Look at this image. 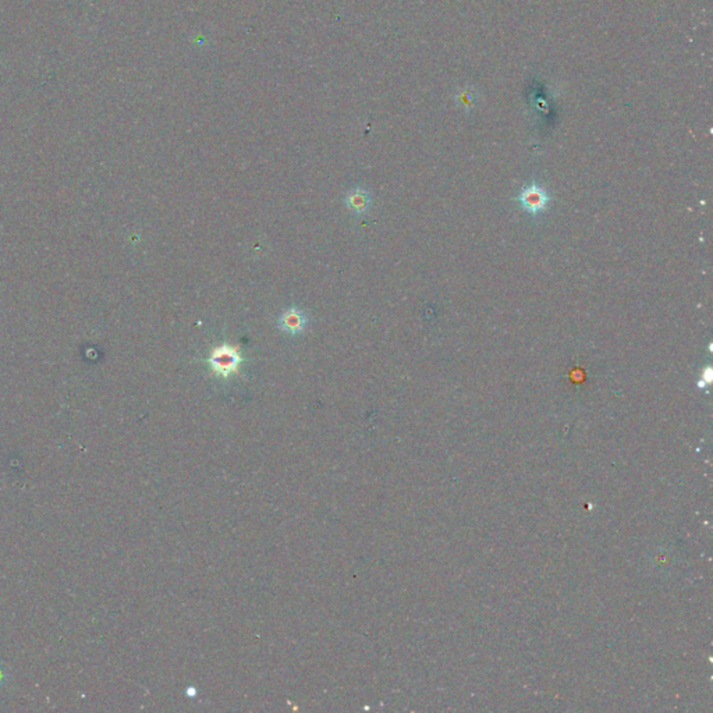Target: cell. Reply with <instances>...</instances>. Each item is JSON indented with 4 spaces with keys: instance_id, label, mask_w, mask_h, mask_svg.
I'll return each mask as SVG.
<instances>
[{
    "instance_id": "cell-1",
    "label": "cell",
    "mask_w": 713,
    "mask_h": 713,
    "mask_svg": "<svg viewBox=\"0 0 713 713\" xmlns=\"http://www.w3.org/2000/svg\"><path fill=\"white\" fill-rule=\"evenodd\" d=\"M240 364H241V357L238 351L226 344L215 348L209 357L211 368L222 376H228L238 371Z\"/></svg>"
},
{
    "instance_id": "cell-2",
    "label": "cell",
    "mask_w": 713,
    "mask_h": 713,
    "mask_svg": "<svg viewBox=\"0 0 713 713\" xmlns=\"http://www.w3.org/2000/svg\"><path fill=\"white\" fill-rule=\"evenodd\" d=\"M518 201L527 212H530L532 215H538L540 212L546 209L549 197L542 187H540L538 184H531L521 191Z\"/></svg>"
},
{
    "instance_id": "cell-3",
    "label": "cell",
    "mask_w": 713,
    "mask_h": 713,
    "mask_svg": "<svg viewBox=\"0 0 713 713\" xmlns=\"http://www.w3.org/2000/svg\"><path fill=\"white\" fill-rule=\"evenodd\" d=\"M307 323H308L307 314L297 307H291V308L285 310L278 320V326L280 328V330H283L285 333H288V335L303 333L307 328Z\"/></svg>"
},
{
    "instance_id": "cell-4",
    "label": "cell",
    "mask_w": 713,
    "mask_h": 713,
    "mask_svg": "<svg viewBox=\"0 0 713 713\" xmlns=\"http://www.w3.org/2000/svg\"><path fill=\"white\" fill-rule=\"evenodd\" d=\"M371 194L364 187H355L348 191L345 205L354 215H365L371 208Z\"/></svg>"
},
{
    "instance_id": "cell-5",
    "label": "cell",
    "mask_w": 713,
    "mask_h": 713,
    "mask_svg": "<svg viewBox=\"0 0 713 713\" xmlns=\"http://www.w3.org/2000/svg\"><path fill=\"white\" fill-rule=\"evenodd\" d=\"M3 679H4V677H3V674H1V672H0V683L3 682Z\"/></svg>"
}]
</instances>
